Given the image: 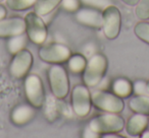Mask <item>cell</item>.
Here are the masks:
<instances>
[{
	"label": "cell",
	"mask_w": 149,
	"mask_h": 138,
	"mask_svg": "<svg viewBox=\"0 0 149 138\" xmlns=\"http://www.w3.org/2000/svg\"><path fill=\"white\" fill-rule=\"evenodd\" d=\"M39 57L42 61L49 64H61L68 60L72 55L70 48L60 43L43 45L39 49Z\"/></svg>",
	"instance_id": "9c48e42d"
},
{
	"label": "cell",
	"mask_w": 149,
	"mask_h": 138,
	"mask_svg": "<svg viewBox=\"0 0 149 138\" xmlns=\"http://www.w3.org/2000/svg\"><path fill=\"white\" fill-rule=\"evenodd\" d=\"M72 110L78 117L83 118L91 112L92 100L89 87L85 84H77L72 89L70 93Z\"/></svg>",
	"instance_id": "8992f818"
},
{
	"label": "cell",
	"mask_w": 149,
	"mask_h": 138,
	"mask_svg": "<svg viewBox=\"0 0 149 138\" xmlns=\"http://www.w3.org/2000/svg\"><path fill=\"white\" fill-rule=\"evenodd\" d=\"M6 14H7L6 7H5L3 4H1V3H0V19H4V17H6Z\"/></svg>",
	"instance_id": "83f0119b"
},
{
	"label": "cell",
	"mask_w": 149,
	"mask_h": 138,
	"mask_svg": "<svg viewBox=\"0 0 149 138\" xmlns=\"http://www.w3.org/2000/svg\"><path fill=\"white\" fill-rule=\"evenodd\" d=\"M2 1H3V0H0V2H2Z\"/></svg>",
	"instance_id": "d6a6232c"
},
{
	"label": "cell",
	"mask_w": 149,
	"mask_h": 138,
	"mask_svg": "<svg viewBox=\"0 0 149 138\" xmlns=\"http://www.w3.org/2000/svg\"><path fill=\"white\" fill-rule=\"evenodd\" d=\"M50 89L57 100H63L70 93V80L65 68L60 64H52L48 69Z\"/></svg>",
	"instance_id": "3957f363"
},
{
	"label": "cell",
	"mask_w": 149,
	"mask_h": 138,
	"mask_svg": "<svg viewBox=\"0 0 149 138\" xmlns=\"http://www.w3.org/2000/svg\"><path fill=\"white\" fill-rule=\"evenodd\" d=\"M74 17L78 23L86 27H93V29H102V25H103V16L99 9L92 8V7L79 8L74 13Z\"/></svg>",
	"instance_id": "8fae6325"
},
{
	"label": "cell",
	"mask_w": 149,
	"mask_h": 138,
	"mask_svg": "<svg viewBox=\"0 0 149 138\" xmlns=\"http://www.w3.org/2000/svg\"><path fill=\"white\" fill-rule=\"evenodd\" d=\"M83 136L84 137H98L99 135H98L97 133H95L90 127H88L87 129L85 130V132H84Z\"/></svg>",
	"instance_id": "4316f807"
},
{
	"label": "cell",
	"mask_w": 149,
	"mask_h": 138,
	"mask_svg": "<svg viewBox=\"0 0 149 138\" xmlns=\"http://www.w3.org/2000/svg\"><path fill=\"white\" fill-rule=\"evenodd\" d=\"M102 137L104 138H123L122 135H118V133H106V134H103Z\"/></svg>",
	"instance_id": "f546056e"
},
{
	"label": "cell",
	"mask_w": 149,
	"mask_h": 138,
	"mask_svg": "<svg viewBox=\"0 0 149 138\" xmlns=\"http://www.w3.org/2000/svg\"><path fill=\"white\" fill-rule=\"evenodd\" d=\"M133 89L134 91L139 95V93H145V91L147 93V89H146V82L144 81H137L133 84Z\"/></svg>",
	"instance_id": "484cf974"
},
{
	"label": "cell",
	"mask_w": 149,
	"mask_h": 138,
	"mask_svg": "<svg viewBox=\"0 0 149 138\" xmlns=\"http://www.w3.org/2000/svg\"><path fill=\"white\" fill-rule=\"evenodd\" d=\"M26 99L35 109L43 108L45 103V93L42 79L37 74H29L24 82Z\"/></svg>",
	"instance_id": "52a82bcc"
},
{
	"label": "cell",
	"mask_w": 149,
	"mask_h": 138,
	"mask_svg": "<svg viewBox=\"0 0 149 138\" xmlns=\"http://www.w3.org/2000/svg\"><path fill=\"white\" fill-rule=\"evenodd\" d=\"M140 136L142 138H149V131H146V130H145V131L143 132V133L141 134Z\"/></svg>",
	"instance_id": "4dcf8cb0"
},
{
	"label": "cell",
	"mask_w": 149,
	"mask_h": 138,
	"mask_svg": "<svg viewBox=\"0 0 149 138\" xmlns=\"http://www.w3.org/2000/svg\"><path fill=\"white\" fill-rule=\"evenodd\" d=\"M126 125L124 118L118 113H107L96 116L90 121L89 127L98 135L106 133H118L123 131Z\"/></svg>",
	"instance_id": "7a4b0ae2"
},
{
	"label": "cell",
	"mask_w": 149,
	"mask_h": 138,
	"mask_svg": "<svg viewBox=\"0 0 149 138\" xmlns=\"http://www.w3.org/2000/svg\"><path fill=\"white\" fill-rule=\"evenodd\" d=\"M35 108L31 105H19L11 111L10 120L15 125L23 126L35 117Z\"/></svg>",
	"instance_id": "5bb4252c"
},
{
	"label": "cell",
	"mask_w": 149,
	"mask_h": 138,
	"mask_svg": "<svg viewBox=\"0 0 149 138\" xmlns=\"http://www.w3.org/2000/svg\"><path fill=\"white\" fill-rule=\"evenodd\" d=\"M28 36L27 34H22V35L13 36L11 38H8V42H7V49H8L9 53L13 55L17 54V52L22 51V50L26 49V46L28 43Z\"/></svg>",
	"instance_id": "d6986e66"
},
{
	"label": "cell",
	"mask_w": 149,
	"mask_h": 138,
	"mask_svg": "<svg viewBox=\"0 0 149 138\" xmlns=\"http://www.w3.org/2000/svg\"><path fill=\"white\" fill-rule=\"evenodd\" d=\"M129 107L134 113L149 116V95L145 93L134 95L129 101Z\"/></svg>",
	"instance_id": "9a60e30c"
},
{
	"label": "cell",
	"mask_w": 149,
	"mask_h": 138,
	"mask_svg": "<svg viewBox=\"0 0 149 138\" xmlns=\"http://www.w3.org/2000/svg\"><path fill=\"white\" fill-rule=\"evenodd\" d=\"M134 34L139 40L149 45V23L140 21L134 27Z\"/></svg>",
	"instance_id": "44dd1931"
},
{
	"label": "cell",
	"mask_w": 149,
	"mask_h": 138,
	"mask_svg": "<svg viewBox=\"0 0 149 138\" xmlns=\"http://www.w3.org/2000/svg\"><path fill=\"white\" fill-rule=\"evenodd\" d=\"M37 0H6V5L9 9L22 11L34 7Z\"/></svg>",
	"instance_id": "7402d4cb"
},
{
	"label": "cell",
	"mask_w": 149,
	"mask_h": 138,
	"mask_svg": "<svg viewBox=\"0 0 149 138\" xmlns=\"http://www.w3.org/2000/svg\"><path fill=\"white\" fill-rule=\"evenodd\" d=\"M33 55L29 50L24 49L17 52L13 55L9 64V74L17 79H21L27 76L33 66Z\"/></svg>",
	"instance_id": "30bf717a"
},
{
	"label": "cell",
	"mask_w": 149,
	"mask_h": 138,
	"mask_svg": "<svg viewBox=\"0 0 149 138\" xmlns=\"http://www.w3.org/2000/svg\"><path fill=\"white\" fill-rule=\"evenodd\" d=\"M26 21V34L29 40L34 44L42 45L45 43L48 36L47 27L41 15L31 11L24 17Z\"/></svg>",
	"instance_id": "5b68a950"
},
{
	"label": "cell",
	"mask_w": 149,
	"mask_h": 138,
	"mask_svg": "<svg viewBox=\"0 0 149 138\" xmlns=\"http://www.w3.org/2000/svg\"><path fill=\"white\" fill-rule=\"evenodd\" d=\"M103 34L106 39L114 40L118 37L122 27V13L113 4H109L102 10Z\"/></svg>",
	"instance_id": "ba28073f"
},
{
	"label": "cell",
	"mask_w": 149,
	"mask_h": 138,
	"mask_svg": "<svg viewBox=\"0 0 149 138\" xmlns=\"http://www.w3.org/2000/svg\"><path fill=\"white\" fill-rule=\"evenodd\" d=\"M135 15L140 21L149 19V0H139L135 6Z\"/></svg>",
	"instance_id": "603a6c76"
},
{
	"label": "cell",
	"mask_w": 149,
	"mask_h": 138,
	"mask_svg": "<svg viewBox=\"0 0 149 138\" xmlns=\"http://www.w3.org/2000/svg\"><path fill=\"white\" fill-rule=\"evenodd\" d=\"M61 1L62 0H37L34 5V11L41 16L47 15L57 7Z\"/></svg>",
	"instance_id": "e0dca14e"
},
{
	"label": "cell",
	"mask_w": 149,
	"mask_h": 138,
	"mask_svg": "<svg viewBox=\"0 0 149 138\" xmlns=\"http://www.w3.org/2000/svg\"><path fill=\"white\" fill-rule=\"evenodd\" d=\"M107 70V59L101 53L90 56L83 71L84 84L88 87H95L100 84Z\"/></svg>",
	"instance_id": "6da1fadb"
},
{
	"label": "cell",
	"mask_w": 149,
	"mask_h": 138,
	"mask_svg": "<svg viewBox=\"0 0 149 138\" xmlns=\"http://www.w3.org/2000/svg\"><path fill=\"white\" fill-rule=\"evenodd\" d=\"M66 62H68V69L74 73L83 72L86 67V64H87V60H86L85 56L81 55V54L70 55V57L68 58Z\"/></svg>",
	"instance_id": "ffe728a7"
},
{
	"label": "cell",
	"mask_w": 149,
	"mask_h": 138,
	"mask_svg": "<svg viewBox=\"0 0 149 138\" xmlns=\"http://www.w3.org/2000/svg\"><path fill=\"white\" fill-rule=\"evenodd\" d=\"M80 2L83 3L87 7H92V8L103 10L106 6L111 4V0H80Z\"/></svg>",
	"instance_id": "cb8c5ba5"
},
{
	"label": "cell",
	"mask_w": 149,
	"mask_h": 138,
	"mask_svg": "<svg viewBox=\"0 0 149 138\" xmlns=\"http://www.w3.org/2000/svg\"><path fill=\"white\" fill-rule=\"evenodd\" d=\"M120 1L129 6H136V4L139 2V0H120Z\"/></svg>",
	"instance_id": "f1b7e54d"
},
{
	"label": "cell",
	"mask_w": 149,
	"mask_h": 138,
	"mask_svg": "<svg viewBox=\"0 0 149 138\" xmlns=\"http://www.w3.org/2000/svg\"><path fill=\"white\" fill-rule=\"evenodd\" d=\"M92 105L107 113H118L124 111L125 103L123 99L114 93L106 91H96L91 93Z\"/></svg>",
	"instance_id": "277c9868"
},
{
	"label": "cell",
	"mask_w": 149,
	"mask_h": 138,
	"mask_svg": "<svg viewBox=\"0 0 149 138\" xmlns=\"http://www.w3.org/2000/svg\"><path fill=\"white\" fill-rule=\"evenodd\" d=\"M60 4L62 5V7L66 11L74 12V11H77L79 9L80 0H62Z\"/></svg>",
	"instance_id": "d4e9b609"
},
{
	"label": "cell",
	"mask_w": 149,
	"mask_h": 138,
	"mask_svg": "<svg viewBox=\"0 0 149 138\" xmlns=\"http://www.w3.org/2000/svg\"><path fill=\"white\" fill-rule=\"evenodd\" d=\"M112 89H113V93L122 99L130 97L134 91L132 82L129 79L123 78V77H120L114 80L113 84H112Z\"/></svg>",
	"instance_id": "2e32d148"
},
{
	"label": "cell",
	"mask_w": 149,
	"mask_h": 138,
	"mask_svg": "<svg viewBox=\"0 0 149 138\" xmlns=\"http://www.w3.org/2000/svg\"><path fill=\"white\" fill-rule=\"evenodd\" d=\"M25 33L26 21L23 17L13 16L0 19V38L8 39L13 36L22 35Z\"/></svg>",
	"instance_id": "7c38bea8"
},
{
	"label": "cell",
	"mask_w": 149,
	"mask_h": 138,
	"mask_svg": "<svg viewBox=\"0 0 149 138\" xmlns=\"http://www.w3.org/2000/svg\"><path fill=\"white\" fill-rule=\"evenodd\" d=\"M44 113H45V117L48 121L53 122L58 117V106H57V99L52 95H48L45 97V103H44Z\"/></svg>",
	"instance_id": "ac0fdd59"
},
{
	"label": "cell",
	"mask_w": 149,
	"mask_h": 138,
	"mask_svg": "<svg viewBox=\"0 0 149 138\" xmlns=\"http://www.w3.org/2000/svg\"><path fill=\"white\" fill-rule=\"evenodd\" d=\"M146 89H147V93H149V80L146 81Z\"/></svg>",
	"instance_id": "1f68e13d"
},
{
	"label": "cell",
	"mask_w": 149,
	"mask_h": 138,
	"mask_svg": "<svg viewBox=\"0 0 149 138\" xmlns=\"http://www.w3.org/2000/svg\"><path fill=\"white\" fill-rule=\"evenodd\" d=\"M149 125L148 116L143 114L135 113L129 118L128 122L125 125L126 132L131 136H139L146 130Z\"/></svg>",
	"instance_id": "4fadbf2b"
}]
</instances>
